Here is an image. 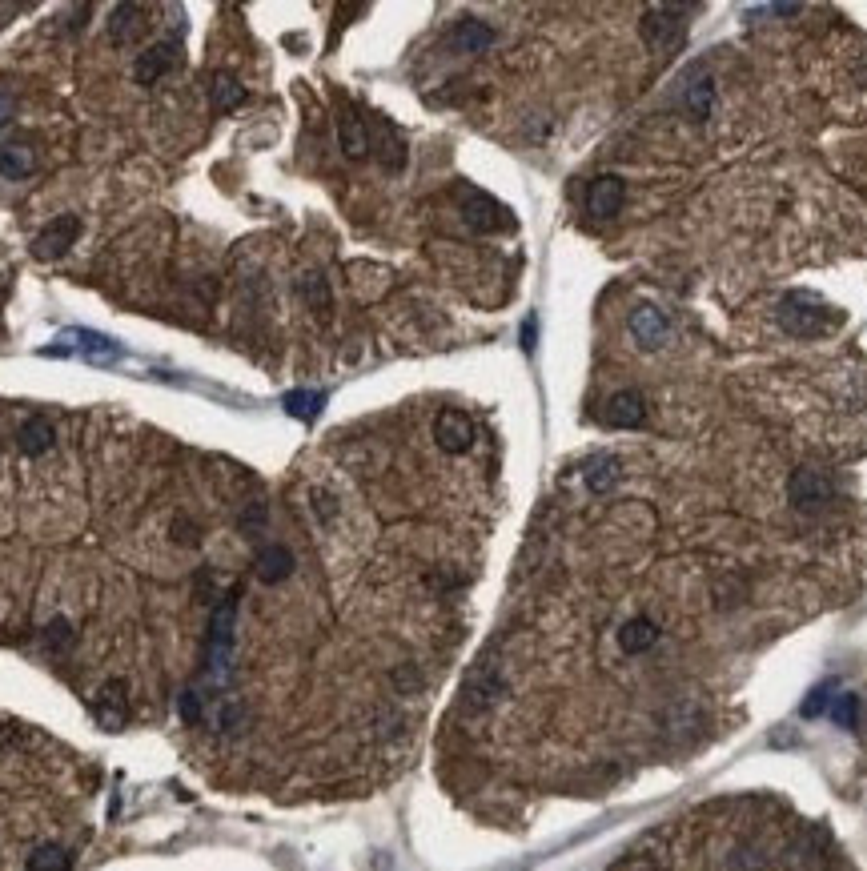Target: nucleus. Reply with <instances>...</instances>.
I'll return each instance as SVG.
<instances>
[{"mask_svg":"<svg viewBox=\"0 0 867 871\" xmlns=\"http://www.w3.org/2000/svg\"><path fill=\"white\" fill-rule=\"evenodd\" d=\"M779 326L795 338H815V334L835 326V310L819 306L811 294H787L779 302Z\"/></svg>","mask_w":867,"mask_h":871,"instance_id":"obj_1","label":"nucleus"},{"mask_svg":"<svg viewBox=\"0 0 867 871\" xmlns=\"http://www.w3.org/2000/svg\"><path fill=\"white\" fill-rule=\"evenodd\" d=\"M233 627H237V595L221 599L209 623V643H205V667L213 679L229 675V655H233Z\"/></svg>","mask_w":867,"mask_h":871,"instance_id":"obj_2","label":"nucleus"},{"mask_svg":"<svg viewBox=\"0 0 867 871\" xmlns=\"http://www.w3.org/2000/svg\"><path fill=\"white\" fill-rule=\"evenodd\" d=\"M458 201H462V217H466V225H470L474 233H498V229H510V225H514L510 209L498 205V201H494L490 193H482V189H462Z\"/></svg>","mask_w":867,"mask_h":871,"instance_id":"obj_3","label":"nucleus"},{"mask_svg":"<svg viewBox=\"0 0 867 871\" xmlns=\"http://www.w3.org/2000/svg\"><path fill=\"white\" fill-rule=\"evenodd\" d=\"M787 498H791V506L795 510H807V514H819V510H827L831 506V498H835V486H831V478L823 474V470H795L791 474V482H787Z\"/></svg>","mask_w":867,"mask_h":871,"instance_id":"obj_4","label":"nucleus"},{"mask_svg":"<svg viewBox=\"0 0 867 871\" xmlns=\"http://www.w3.org/2000/svg\"><path fill=\"white\" fill-rule=\"evenodd\" d=\"M45 354H81V358H89V362H117L121 358V346L117 342H109L105 334H93V330H65L61 334V342L57 346H49Z\"/></svg>","mask_w":867,"mask_h":871,"instance_id":"obj_5","label":"nucleus"},{"mask_svg":"<svg viewBox=\"0 0 867 871\" xmlns=\"http://www.w3.org/2000/svg\"><path fill=\"white\" fill-rule=\"evenodd\" d=\"M77 237H81V217H77V213H61L57 221H49V225L37 233L33 253H37L41 261H57V257H65V253L77 245Z\"/></svg>","mask_w":867,"mask_h":871,"instance_id":"obj_6","label":"nucleus"},{"mask_svg":"<svg viewBox=\"0 0 867 871\" xmlns=\"http://www.w3.org/2000/svg\"><path fill=\"white\" fill-rule=\"evenodd\" d=\"M177 61H181V41H177V37H165V41L149 45V49L137 57L133 77H137L141 85H153V81H161L169 69H177Z\"/></svg>","mask_w":867,"mask_h":871,"instance_id":"obj_7","label":"nucleus"},{"mask_svg":"<svg viewBox=\"0 0 867 871\" xmlns=\"http://www.w3.org/2000/svg\"><path fill=\"white\" fill-rule=\"evenodd\" d=\"M434 438L446 454H466L474 446V422L462 410H442L434 418Z\"/></svg>","mask_w":867,"mask_h":871,"instance_id":"obj_8","label":"nucleus"},{"mask_svg":"<svg viewBox=\"0 0 867 871\" xmlns=\"http://www.w3.org/2000/svg\"><path fill=\"white\" fill-rule=\"evenodd\" d=\"M149 33V13L145 5H117L109 21V41L113 45H137Z\"/></svg>","mask_w":867,"mask_h":871,"instance_id":"obj_9","label":"nucleus"},{"mask_svg":"<svg viewBox=\"0 0 867 871\" xmlns=\"http://www.w3.org/2000/svg\"><path fill=\"white\" fill-rule=\"evenodd\" d=\"M623 197H627L623 177L603 173V177H595L591 189H587V209H591L595 217H615V213L623 209Z\"/></svg>","mask_w":867,"mask_h":871,"instance_id":"obj_10","label":"nucleus"},{"mask_svg":"<svg viewBox=\"0 0 867 871\" xmlns=\"http://www.w3.org/2000/svg\"><path fill=\"white\" fill-rule=\"evenodd\" d=\"M659 623L651 619V615H635V619H627L623 627H619V651L623 655H647L655 643H659Z\"/></svg>","mask_w":867,"mask_h":871,"instance_id":"obj_11","label":"nucleus"},{"mask_svg":"<svg viewBox=\"0 0 867 871\" xmlns=\"http://www.w3.org/2000/svg\"><path fill=\"white\" fill-rule=\"evenodd\" d=\"M93 715H97V723H101L105 731H121V723H125V683H121V679H109V683L97 691Z\"/></svg>","mask_w":867,"mask_h":871,"instance_id":"obj_12","label":"nucleus"},{"mask_svg":"<svg viewBox=\"0 0 867 871\" xmlns=\"http://www.w3.org/2000/svg\"><path fill=\"white\" fill-rule=\"evenodd\" d=\"M338 141H342V153L354 157V161H362V157L370 153V129H366V121H362L354 109H342V117H338Z\"/></svg>","mask_w":867,"mask_h":871,"instance_id":"obj_13","label":"nucleus"},{"mask_svg":"<svg viewBox=\"0 0 867 871\" xmlns=\"http://www.w3.org/2000/svg\"><path fill=\"white\" fill-rule=\"evenodd\" d=\"M631 334H635L639 346L655 350V346L667 342V318L655 306H639V310H631Z\"/></svg>","mask_w":867,"mask_h":871,"instance_id":"obj_14","label":"nucleus"},{"mask_svg":"<svg viewBox=\"0 0 867 871\" xmlns=\"http://www.w3.org/2000/svg\"><path fill=\"white\" fill-rule=\"evenodd\" d=\"M17 446H21V454H29V458H41V454H49V450L57 446V430H53V422H49V418H41V414H33V418L21 426V434H17Z\"/></svg>","mask_w":867,"mask_h":871,"instance_id":"obj_15","label":"nucleus"},{"mask_svg":"<svg viewBox=\"0 0 867 871\" xmlns=\"http://www.w3.org/2000/svg\"><path fill=\"white\" fill-rule=\"evenodd\" d=\"M490 45H494V29L486 21H474V17L458 21L450 33V49H458V53H486Z\"/></svg>","mask_w":867,"mask_h":871,"instance_id":"obj_16","label":"nucleus"},{"mask_svg":"<svg viewBox=\"0 0 867 871\" xmlns=\"http://www.w3.org/2000/svg\"><path fill=\"white\" fill-rule=\"evenodd\" d=\"M643 418H647V402H643V394H635V390H619V394L607 402V422H611V426L631 430V426H643Z\"/></svg>","mask_w":867,"mask_h":871,"instance_id":"obj_17","label":"nucleus"},{"mask_svg":"<svg viewBox=\"0 0 867 871\" xmlns=\"http://www.w3.org/2000/svg\"><path fill=\"white\" fill-rule=\"evenodd\" d=\"M502 695H506V683L498 679V671H478V675L466 683V707H470V711H486V707H494Z\"/></svg>","mask_w":867,"mask_h":871,"instance_id":"obj_18","label":"nucleus"},{"mask_svg":"<svg viewBox=\"0 0 867 871\" xmlns=\"http://www.w3.org/2000/svg\"><path fill=\"white\" fill-rule=\"evenodd\" d=\"M289 574H294V554H289L285 546L273 542V546H265L257 554V578H261V583L273 587V583H281V578H289Z\"/></svg>","mask_w":867,"mask_h":871,"instance_id":"obj_19","label":"nucleus"},{"mask_svg":"<svg viewBox=\"0 0 867 871\" xmlns=\"http://www.w3.org/2000/svg\"><path fill=\"white\" fill-rule=\"evenodd\" d=\"M33 169H37V157H33V149H29V145H17V141L0 145V177H9V181H25Z\"/></svg>","mask_w":867,"mask_h":871,"instance_id":"obj_20","label":"nucleus"},{"mask_svg":"<svg viewBox=\"0 0 867 871\" xmlns=\"http://www.w3.org/2000/svg\"><path fill=\"white\" fill-rule=\"evenodd\" d=\"M711 105H715V81L711 77H695L683 93V113L691 121H707L711 117Z\"/></svg>","mask_w":867,"mask_h":871,"instance_id":"obj_21","label":"nucleus"},{"mask_svg":"<svg viewBox=\"0 0 867 871\" xmlns=\"http://www.w3.org/2000/svg\"><path fill=\"white\" fill-rule=\"evenodd\" d=\"M209 97H213V109H217V113H233V109L245 105V89H241L229 73H213V81H209Z\"/></svg>","mask_w":867,"mask_h":871,"instance_id":"obj_22","label":"nucleus"},{"mask_svg":"<svg viewBox=\"0 0 867 871\" xmlns=\"http://www.w3.org/2000/svg\"><path fill=\"white\" fill-rule=\"evenodd\" d=\"M675 9H663V5H655V9H647V17H643V37L651 41V45H667L671 37H679V21H667Z\"/></svg>","mask_w":867,"mask_h":871,"instance_id":"obj_23","label":"nucleus"},{"mask_svg":"<svg viewBox=\"0 0 867 871\" xmlns=\"http://www.w3.org/2000/svg\"><path fill=\"white\" fill-rule=\"evenodd\" d=\"M378 157H382V165H386L390 173H398V169L406 165V141L398 137V129H394L390 121H382V137H378Z\"/></svg>","mask_w":867,"mask_h":871,"instance_id":"obj_24","label":"nucleus"},{"mask_svg":"<svg viewBox=\"0 0 867 871\" xmlns=\"http://www.w3.org/2000/svg\"><path fill=\"white\" fill-rule=\"evenodd\" d=\"M69 867H73V859H69V851L57 847V843H41V847L29 855V871H69Z\"/></svg>","mask_w":867,"mask_h":871,"instance_id":"obj_25","label":"nucleus"},{"mask_svg":"<svg viewBox=\"0 0 867 871\" xmlns=\"http://www.w3.org/2000/svg\"><path fill=\"white\" fill-rule=\"evenodd\" d=\"M322 406H326V394H310V390H294V394H285V410L294 414V418H302V422H314Z\"/></svg>","mask_w":867,"mask_h":871,"instance_id":"obj_26","label":"nucleus"},{"mask_svg":"<svg viewBox=\"0 0 867 871\" xmlns=\"http://www.w3.org/2000/svg\"><path fill=\"white\" fill-rule=\"evenodd\" d=\"M615 482H619V462H615V458H595L591 470H587V486H591L595 494H603V490H611Z\"/></svg>","mask_w":867,"mask_h":871,"instance_id":"obj_27","label":"nucleus"},{"mask_svg":"<svg viewBox=\"0 0 867 871\" xmlns=\"http://www.w3.org/2000/svg\"><path fill=\"white\" fill-rule=\"evenodd\" d=\"M302 294H306V302H310L318 314H330V285H326V277L306 273V277H302Z\"/></svg>","mask_w":867,"mask_h":871,"instance_id":"obj_28","label":"nucleus"},{"mask_svg":"<svg viewBox=\"0 0 867 871\" xmlns=\"http://www.w3.org/2000/svg\"><path fill=\"white\" fill-rule=\"evenodd\" d=\"M45 643H49L53 651H69V647H73V627H69V619H53V623L45 627Z\"/></svg>","mask_w":867,"mask_h":871,"instance_id":"obj_29","label":"nucleus"},{"mask_svg":"<svg viewBox=\"0 0 867 871\" xmlns=\"http://www.w3.org/2000/svg\"><path fill=\"white\" fill-rule=\"evenodd\" d=\"M831 719H835L839 727H847V731H851V727H855V719H859V699H855V695H839V699H835V707H831Z\"/></svg>","mask_w":867,"mask_h":871,"instance_id":"obj_30","label":"nucleus"},{"mask_svg":"<svg viewBox=\"0 0 867 871\" xmlns=\"http://www.w3.org/2000/svg\"><path fill=\"white\" fill-rule=\"evenodd\" d=\"M831 687H835V683H823V687H815V691L807 695V703H803V715H807V719H815V715L827 707V699H831Z\"/></svg>","mask_w":867,"mask_h":871,"instance_id":"obj_31","label":"nucleus"},{"mask_svg":"<svg viewBox=\"0 0 867 871\" xmlns=\"http://www.w3.org/2000/svg\"><path fill=\"white\" fill-rule=\"evenodd\" d=\"M615 871H663V863L655 855H627L623 863H615Z\"/></svg>","mask_w":867,"mask_h":871,"instance_id":"obj_32","label":"nucleus"},{"mask_svg":"<svg viewBox=\"0 0 867 871\" xmlns=\"http://www.w3.org/2000/svg\"><path fill=\"white\" fill-rule=\"evenodd\" d=\"M181 719H185L189 727L201 723V695H197V691H185V695H181Z\"/></svg>","mask_w":867,"mask_h":871,"instance_id":"obj_33","label":"nucleus"},{"mask_svg":"<svg viewBox=\"0 0 867 871\" xmlns=\"http://www.w3.org/2000/svg\"><path fill=\"white\" fill-rule=\"evenodd\" d=\"M13 113H17V101H13V93H5V89H0V125H9V121H13Z\"/></svg>","mask_w":867,"mask_h":871,"instance_id":"obj_34","label":"nucleus"},{"mask_svg":"<svg viewBox=\"0 0 867 871\" xmlns=\"http://www.w3.org/2000/svg\"><path fill=\"white\" fill-rule=\"evenodd\" d=\"M173 530H177V542H189V546L197 542V534H193V522H181V518H177V526H173Z\"/></svg>","mask_w":867,"mask_h":871,"instance_id":"obj_35","label":"nucleus"}]
</instances>
